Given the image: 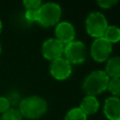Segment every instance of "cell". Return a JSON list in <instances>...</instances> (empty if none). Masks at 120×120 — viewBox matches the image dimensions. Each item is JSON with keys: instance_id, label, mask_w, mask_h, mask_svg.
Returning a JSON list of instances; mask_svg holds the SVG:
<instances>
[{"instance_id": "cell-3", "label": "cell", "mask_w": 120, "mask_h": 120, "mask_svg": "<svg viewBox=\"0 0 120 120\" xmlns=\"http://www.w3.org/2000/svg\"><path fill=\"white\" fill-rule=\"evenodd\" d=\"M62 15L61 7L52 2L42 4L37 11V22L43 27L56 25Z\"/></svg>"}, {"instance_id": "cell-1", "label": "cell", "mask_w": 120, "mask_h": 120, "mask_svg": "<svg viewBox=\"0 0 120 120\" xmlns=\"http://www.w3.org/2000/svg\"><path fill=\"white\" fill-rule=\"evenodd\" d=\"M48 110L47 101L39 96H29L19 103V112L27 119H38L43 116Z\"/></svg>"}, {"instance_id": "cell-16", "label": "cell", "mask_w": 120, "mask_h": 120, "mask_svg": "<svg viewBox=\"0 0 120 120\" xmlns=\"http://www.w3.org/2000/svg\"><path fill=\"white\" fill-rule=\"evenodd\" d=\"M23 117L22 116L21 112L17 109H9L8 112L2 114L0 120H22Z\"/></svg>"}, {"instance_id": "cell-19", "label": "cell", "mask_w": 120, "mask_h": 120, "mask_svg": "<svg viewBox=\"0 0 120 120\" xmlns=\"http://www.w3.org/2000/svg\"><path fill=\"white\" fill-rule=\"evenodd\" d=\"M117 3L118 2L116 0H99L97 2L98 6H99L101 8H105V9H108V8L114 7Z\"/></svg>"}, {"instance_id": "cell-22", "label": "cell", "mask_w": 120, "mask_h": 120, "mask_svg": "<svg viewBox=\"0 0 120 120\" xmlns=\"http://www.w3.org/2000/svg\"><path fill=\"white\" fill-rule=\"evenodd\" d=\"M1 51H2V48H1V44H0V53H1Z\"/></svg>"}, {"instance_id": "cell-2", "label": "cell", "mask_w": 120, "mask_h": 120, "mask_svg": "<svg viewBox=\"0 0 120 120\" xmlns=\"http://www.w3.org/2000/svg\"><path fill=\"white\" fill-rule=\"evenodd\" d=\"M110 78L104 70H94L90 72L82 82V90L85 96L99 95L107 90Z\"/></svg>"}, {"instance_id": "cell-8", "label": "cell", "mask_w": 120, "mask_h": 120, "mask_svg": "<svg viewBox=\"0 0 120 120\" xmlns=\"http://www.w3.org/2000/svg\"><path fill=\"white\" fill-rule=\"evenodd\" d=\"M65 45L55 38L46 39L41 46V52L45 59L53 61L63 57Z\"/></svg>"}, {"instance_id": "cell-4", "label": "cell", "mask_w": 120, "mask_h": 120, "mask_svg": "<svg viewBox=\"0 0 120 120\" xmlns=\"http://www.w3.org/2000/svg\"><path fill=\"white\" fill-rule=\"evenodd\" d=\"M107 27L108 21L103 13L93 11L87 15L85 19V30L90 37L94 38H103Z\"/></svg>"}, {"instance_id": "cell-10", "label": "cell", "mask_w": 120, "mask_h": 120, "mask_svg": "<svg viewBox=\"0 0 120 120\" xmlns=\"http://www.w3.org/2000/svg\"><path fill=\"white\" fill-rule=\"evenodd\" d=\"M103 113L108 120H120V98L109 97L103 104Z\"/></svg>"}, {"instance_id": "cell-7", "label": "cell", "mask_w": 120, "mask_h": 120, "mask_svg": "<svg viewBox=\"0 0 120 120\" xmlns=\"http://www.w3.org/2000/svg\"><path fill=\"white\" fill-rule=\"evenodd\" d=\"M49 70L52 77L55 80L65 81L70 77L72 73V66L64 57H60L58 59L51 61Z\"/></svg>"}, {"instance_id": "cell-20", "label": "cell", "mask_w": 120, "mask_h": 120, "mask_svg": "<svg viewBox=\"0 0 120 120\" xmlns=\"http://www.w3.org/2000/svg\"><path fill=\"white\" fill-rule=\"evenodd\" d=\"M37 11L38 10H26L24 13L26 21H28L29 22H37Z\"/></svg>"}, {"instance_id": "cell-18", "label": "cell", "mask_w": 120, "mask_h": 120, "mask_svg": "<svg viewBox=\"0 0 120 120\" xmlns=\"http://www.w3.org/2000/svg\"><path fill=\"white\" fill-rule=\"evenodd\" d=\"M10 109V102L7 97H0V112L3 114Z\"/></svg>"}, {"instance_id": "cell-11", "label": "cell", "mask_w": 120, "mask_h": 120, "mask_svg": "<svg viewBox=\"0 0 120 120\" xmlns=\"http://www.w3.org/2000/svg\"><path fill=\"white\" fill-rule=\"evenodd\" d=\"M79 108L88 116L95 114L99 109V101L97 97L94 96H85L80 103Z\"/></svg>"}, {"instance_id": "cell-5", "label": "cell", "mask_w": 120, "mask_h": 120, "mask_svg": "<svg viewBox=\"0 0 120 120\" xmlns=\"http://www.w3.org/2000/svg\"><path fill=\"white\" fill-rule=\"evenodd\" d=\"M63 57L71 65L82 64L86 58V47L80 40H73L65 45Z\"/></svg>"}, {"instance_id": "cell-15", "label": "cell", "mask_w": 120, "mask_h": 120, "mask_svg": "<svg viewBox=\"0 0 120 120\" xmlns=\"http://www.w3.org/2000/svg\"><path fill=\"white\" fill-rule=\"evenodd\" d=\"M107 90L112 95V97H116L120 98V78L110 79Z\"/></svg>"}, {"instance_id": "cell-12", "label": "cell", "mask_w": 120, "mask_h": 120, "mask_svg": "<svg viewBox=\"0 0 120 120\" xmlns=\"http://www.w3.org/2000/svg\"><path fill=\"white\" fill-rule=\"evenodd\" d=\"M104 71L110 79L120 78V56L110 57L106 61Z\"/></svg>"}, {"instance_id": "cell-13", "label": "cell", "mask_w": 120, "mask_h": 120, "mask_svg": "<svg viewBox=\"0 0 120 120\" xmlns=\"http://www.w3.org/2000/svg\"><path fill=\"white\" fill-rule=\"evenodd\" d=\"M103 38L112 45L120 41V28L116 25H108Z\"/></svg>"}, {"instance_id": "cell-6", "label": "cell", "mask_w": 120, "mask_h": 120, "mask_svg": "<svg viewBox=\"0 0 120 120\" xmlns=\"http://www.w3.org/2000/svg\"><path fill=\"white\" fill-rule=\"evenodd\" d=\"M112 52V45L104 38H95L90 47V54L94 61L102 63L110 58Z\"/></svg>"}, {"instance_id": "cell-17", "label": "cell", "mask_w": 120, "mask_h": 120, "mask_svg": "<svg viewBox=\"0 0 120 120\" xmlns=\"http://www.w3.org/2000/svg\"><path fill=\"white\" fill-rule=\"evenodd\" d=\"M22 4L26 10H38L43 3L40 0H24Z\"/></svg>"}, {"instance_id": "cell-9", "label": "cell", "mask_w": 120, "mask_h": 120, "mask_svg": "<svg viewBox=\"0 0 120 120\" xmlns=\"http://www.w3.org/2000/svg\"><path fill=\"white\" fill-rule=\"evenodd\" d=\"M54 34H55V38L58 39L60 42H62L64 45H66L74 40L76 32L74 25L71 22L67 21H62L55 25Z\"/></svg>"}, {"instance_id": "cell-14", "label": "cell", "mask_w": 120, "mask_h": 120, "mask_svg": "<svg viewBox=\"0 0 120 120\" xmlns=\"http://www.w3.org/2000/svg\"><path fill=\"white\" fill-rule=\"evenodd\" d=\"M64 120H87V115L79 107H75L67 112Z\"/></svg>"}, {"instance_id": "cell-21", "label": "cell", "mask_w": 120, "mask_h": 120, "mask_svg": "<svg viewBox=\"0 0 120 120\" xmlns=\"http://www.w3.org/2000/svg\"><path fill=\"white\" fill-rule=\"evenodd\" d=\"M2 28H3V24H2V22L0 21V34H1V32H2Z\"/></svg>"}]
</instances>
